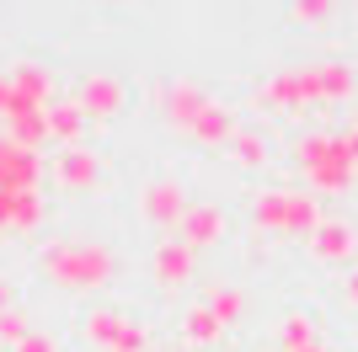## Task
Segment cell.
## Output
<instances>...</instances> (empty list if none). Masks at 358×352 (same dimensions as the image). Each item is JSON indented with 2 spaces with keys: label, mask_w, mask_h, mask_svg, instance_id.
<instances>
[{
  "label": "cell",
  "mask_w": 358,
  "mask_h": 352,
  "mask_svg": "<svg viewBox=\"0 0 358 352\" xmlns=\"http://www.w3.org/2000/svg\"><path fill=\"white\" fill-rule=\"evenodd\" d=\"M294 155H299V171L310 176L315 192L353 187V161H348L343 133H310V139H299V145H294Z\"/></svg>",
  "instance_id": "6da1fadb"
},
{
  "label": "cell",
  "mask_w": 358,
  "mask_h": 352,
  "mask_svg": "<svg viewBox=\"0 0 358 352\" xmlns=\"http://www.w3.org/2000/svg\"><path fill=\"white\" fill-rule=\"evenodd\" d=\"M252 219L262 224V230H273V235H305V240H310V230L321 224V208H315V198H305V192H262L252 203Z\"/></svg>",
  "instance_id": "7a4b0ae2"
},
{
  "label": "cell",
  "mask_w": 358,
  "mask_h": 352,
  "mask_svg": "<svg viewBox=\"0 0 358 352\" xmlns=\"http://www.w3.org/2000/svg\"><path fill=\"white\" fill-rule=\"evenodd\" d=\"M48 272L64 288H102L107 272H113V256L102 246H59V251H48Z\"/></svg>",
  "instance_id": "3957f363"
},
{
  "label": "cell",
  "mask_w": 358,
  "mask_h": 352,
  "mask_svg": "<svg viewBox=\"0 0 358 352\" xmlns=\"http://www.w3.org/2000/svg\"><path fill=\"white\" fill-rule=\"evenodd\" d=\"M353 246H358V230L348 219H321L310 230V251L321 256V262H348L353 256Z\"/></svg>",
  "instance_id": "277c9868"
},
{
  "label": "cell",
  "mask_w": 358,
  "mask_h": 352,
  "mask_svg": "<svg viewBox=\"0 0 358 352\" xmlns=\"http://www.w3.org/2000/svg\"><path fill=\"white\" fill-rule=\"evenodd\" d=\"M224 235V214L214 203H193L187 208V214H182V240H187V246H214V240H220Z\"/></svg>",
  "instance_id": "5b68a950"
},
{
  "label": "cell",
  "mask_w": 358,
  "mask_h": 352,
  "mask_svg": "<svg viewBox=\"0 0 358 352\" xmlns=\"http://www.w3.org/2000/svg\"><path fill=\"white\" fill-rule=\"evenodd\" d=\"M262 96L278 102V107H321V102H315V86H310V70H284Z\"/></svg>",
  "instance_id": "8992f818"
},
{
  "label": "cell",
  "mask_w": 358,
  "mask_h": 352,
  "mask_svg": "<svg viewBox=\"0 0 358 352\" xmlns=\"http://www.w3.org/2000/svg\"><path fill=\"white\" fill-rule=\"evenodd\" d=\"M155 278L182 288V283L193 278V246H187V240H161V251H155Z\"/></svg>",
  "instance_id": "52a82bcc"
},
{
  "label": "cell",
  "mask_w": 358,
  "mask_h": 352,
  "mask_svg": "<svg viewBox=\"0 0 358 352\" xmlns=\"http://www.w3.org/2000/svg\"><path fill=\"white\" fill-rule=\"evenodd\" d=\"M145 214L155 224H177L182 214H187V192H182L177 182H155V187L145 192Z\"/></svg>",
  "instance_id": "ba28073f"
},
{
  "label": "cell",
  "mask_w": 358,
  "mask_h": 352,
  "mask_svg": "<svg viewBox=\"0 0 358 352\" xmlns=\"http://www.w3.org/2000/svg\"><path fill=\"white\" fill-rule=\"evenodd\" d=\"M310 86H315V102H343L353 96V70L348 64H310Z\"/></svg>",
  "instance_id": "9c48e42d"
},
{
  "label": "cell",
  "mask_w": 358,
  "mask_h": 352,
  "mask_svg": "<svg viewBox=\"0 0 358 352\" xmlns=\"http://www.w3.org/2000/svg\"><path fill=\"white\" fill-rule=\"evenodd\" d=\"M187 129L203 139V145H230V133H236V123H230V112H224L220 102H203L198 107V117L187 123Z\"/></svg>",
  "instance_id": "30bf717a"
},
{
  "label": "cell",
  "mask_w": 358,
  "mask_h": 352,
  "mask_svg": "<svg viewBox=\"0 0 358 352\" xmlns=\"http://www.w3.org/2000/svg\"><path fill=\"white\" fill-rule=\"evenodd\" d=\"M86 112H96V117H107V112H118V102H123V91H118V80H107V75H91L86 80Z\"/></svg>",
  "instance_id": "8fae6325"
},
{
  "label": "cell",
  "mask_w": 358,
  "mask_h": 352,
  "mask_svg": "<svg viewBox=\"0 0 358 352\" xmlns=\"http://www.w3.org/2000/svg\"><path fill=\"white\" fill-rule=\"evenodd\" d=\"M182 331H187V342H198V347H214L224 325L214 321V309H209V305H198V309H187V321H182Z\"/></svg>",
  "instance_id": "7c38bea8"
},
{
  "label": "cell",
  "mask_w": 358,
  "mask_h": 352,
  "mask_svg": "<svg viewBox=\"0 0 358 352\" xmlns=\"http://www.w3.org/2000/svg\"><path fill=\"white\" fill-rule=\"evenodd\" d=\"M91 176H96V161H91L86 149H64L59 155V182L64 187H86Z\"/></svg>",
  "instance_id": "4fadbf2b"
},
{
  "label": "cell",
  "mask_w": 358,
  "mask_h": 352,
  "mask_svg": "<svg viewBox=\"0 0 358 352\" xmlns=\"http://www.w3.org/2000/svg\"><path fill=\"white\" fill-rule=\"evenodd\" d=\"M230 161L236 166H262L268 161V145L257 133H230Z\"/></svg>",
  "instance_id": "5bb4252c"
},
{
  "label": "cell",
  "mask_w": 358,
  "mask_h": 352,
  "mask_svg": "<svg viewBox=\"0 0 358 352\" xmlns=\"http://www.w3.org/2000/svg\"><path fill=\"white\" fill-rule=\"evenodd\" d=\"M75 129H80V107H48L43 112V133H54V139H75Z\"/></svg>",
  "instance_id": "9a60e30c"
},
{
  "label": "cell",
  "mask_w": 358,
  "mask_h": 352,
  "mask_svg": "<svg viewBox=\"0 0 358 352\" xmlns=\"http://www.w3.org/2000/svg\"><path fill=\"white\" fill-rule=\"evenodd\" d=\"M310 342H315L310 315H289L284 321V352H299V347H310Z\"/></svg>",
  "instance_id": "2e32d148"
},
{
  "label": "cell",
  "mask_w": 358,
  "mask_h": 352,
  "mask_svg": "<svg viewBox=\"0 0 358 352\" xmlns=\"http://www.w3.org/2000/svg\"><path fill=\"white\" fill-rule=\"evenodd\" d=\"M209 309H214V321H220V325H230L241 315V288H214L209 293Z\"/></svg>",
  "instance_id": "e0dca14e"
},
{
  "label": "cell",
  "mask_w": 358,
  "mask_h": 352,
  "mask_svg": "<svg viewBox=\"0 0 358 352\" xmlns=\"http://www.w3.org/2000/svg\"><path fill=\"white\" fill-rule=\"evenodd\" d=\"M331 6H337V0H294V16L310 22V27H321V22L331 16Z\"/></svg>",
  "instance_id": "ac0fdd59"
},
{
  "label": "cell",
  "mask_w": 358,
  "mask_h": 352,
  "mask_svg": "<svg viewBox=\"0 0 358 352\" xmlns=\"http://www.w3.org/2000/svg\"><path fill=\"white\" fill-rule=\"evenodd\" d=\"M0 337H6V342H22V337H27V321H22V315H0Z\"/></svg>",
  "instance_id": "d6986e66"
},
{
  "label": "cell",
  "mask_w": 358,
  "mask_h": 352,
  "mask_svg": "<svg viewBox=\"0 0 358 352\" xmlns=\"http://www.w3.org/2000/svg\"><path fill=\"white\" fill-rule=\"evenodd\" d=\"M22 352H54V342H43V337H22Z\"/></svg>",
  "instance_id": "ffe728a7"
},
{
  "label": "cell",
  "mask_w": 358,
  "mask_h": 352,
  "mask_svg": "<svg viewBox=\"0 0 358 352\" xmlns=\"http://www.w3.org/2000/svg\"><path fill=\"white\" fill-rule=\"evenodd\" d=\"M343 145H348V161H353V166H358V123H353V129H348V133H343Z\"/></svg>",
  "instance_id": "44dd1931"
},
{
  "label": "cell",
  "mask_w": 358,
  "mask_h": 352,
  "mask_svg": "<svg viewBox=\"0 0 358 352\" xmlns=\"http://www.w3.org/2000/svg\"><path fill=\"white\" fill-rule=\"evenodd\" d=\"M348 305H353V309H358V278H353V283H348Z\"/></svg>",
  "instance_id": "7402d4cb"
},
{
  "label": "cell",
  "mask_w": 358,
  "mask_h": 352,
  "mask_svg": "<svg viewBox=\"0 0 358 352\" xmlns=\"http://www.w3.org/2000/svg\"><path fill=\"white\" fill-rule=\"evenodd\" d=\"M299 352H327V347H321V342H310V347H299Z\"/></svg>",
  "instance_id": "603a6c76"
},
{
  "label": "cell",
  "mask_w": 358,
  "mask_h": 352,
  "mask_svg": "<svg viewBox=\"0 0 358 352\" xmlns=\"http://www.w3.org/2000/svg\"><path fill=\"white\" fill-rule=\"evenodd\" d=\"M0 305H6V283H0Z\"/></svg>",
  "instance_id": "cb8c5ba5"
}]
</instances>
